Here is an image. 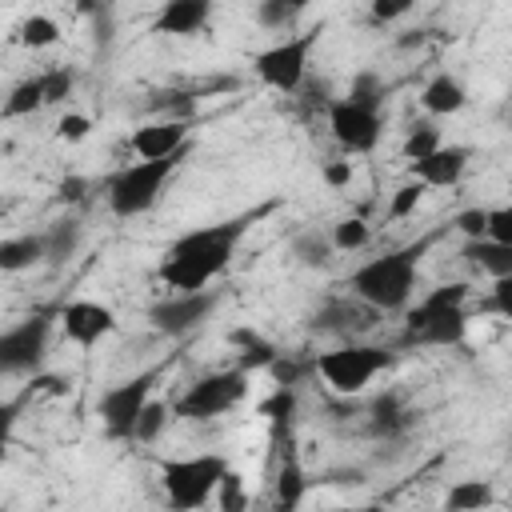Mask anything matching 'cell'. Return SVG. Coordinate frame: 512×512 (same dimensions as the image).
I'll list each match as a JSON object with an SVG mask.
<instances>
[{"label":"cell","mask_w":512,"mask_h":512,"mask_svg":"<svg viewBox=\"0 0 512 512\" xmlns=\"http://www.w3.org/2000/svg\"><path fill=\"white\" fill-rule=\"evenodd\" d=\"M244 232H248V216L184 232L168 248L164 264H160V280L172 288V296H180V292H208V284L232 264L236 244L244 240Z\"/></svg>","instance_id":"1"},{"label":"cell","mask_w":512,"mask_h":512,"mask_svg":"<svg viewBox=\"0 0 512 512\" xmlns=\"http://www.w3.org/2000/svg\"><path fill=\"white\" fill-rule=\"evenodd\" d=\"M432 236L416 240V244H404V248H392L384 256H372L368 264H360L352 276H348V288L352 296H360L364 304H372L376 312H396L408 304L412 296V284H416V268L428 252Z\"/></svg>","instance_id":"2"},{"label":"cell","mask_w":512,"mask_h":512,"mask_svg":"<svg viewBox=\"0 0 512 512\" xmlns=\"http://www.w3.org/2000/svg\"><path fill=\"white\" fill-rule=\"evenodd\" d=\"M464 296H468V284H440V288H432L408 312L404 344H416V348H448V344H460L464 332H468Z\"/></svg>","instance_id":"3"},{"label":"cell","mask_w":512,"mask_h":512,"mask_svg":"<svg viewBox=\"0 0 512 512\" xmlns=\"http://www.w3.org/2000/svg\"><path fill=\"white\" fill-rule=\"evenodd\" d=\"M228 476V460L216 452L204 456H184V460H164L160 464V488L172 512H196L216 496L220 480Z\"/></svg>","instance_id":"4"},{"label":"cell","mask_w":512,"mask_h":512,"mask_svg":"<svg viewBox=\"0 0 512 512\" xmlns=\"http://www.w3.org/2000/svg\"><path fill=\"white\" fill-rule=\"evenodd\" d=\"M180 160H184V152L164 156V160H136V164L120 168L108 180V208H112V216L132 220V216L148 212L160 200V192H164V184H168V176L176 172Z\"/></svg>","instance_id":"5"},{"label":"cell","mask_w":512,"mask_h":512,"mask_svg":"<svg viewBox=\"0 0 512 512\" xmlns=\"http://www.w3.org/2000/svg\"><path fill=\"white\" fill-rule=\"evenodd\" d=\"M392 364V348L380 344H340L332 352L316 356V372L324 376V384L336 396H356L372 384L376 372H384Z\"/></svg>","instance_id":"6"},{"label":"cell","mask_w":512,"mask_h":512,"mask_svg":"<svg viewBox=\"0 0 512 512\" xmlns=\"http://www.w3.org/2000/svg\"><path fill=\"white\" fill-rule=\"evenodd\" d=\"M244 392H248V372H240V368L208 372L184 388V396L172 404V412L184 420H212V416L236 408L244 400Z\"/></svg>","instance_id":"7"},{"label":"cell","mask_w":512,"mask_h":512,"mask_svg":"<svg viewBox=\"0 0 512 512\" xmlns=\"http://www.w3.org/2000/svg\"><path fill=\"white\" fill-rule=\"evenodd\" d=\"M316 40H320V28L300 32V36H288V40H280V44L256 52V60H252L256 76H260L268 88H276V92H296V88L304 84L308 56H312Z\"/></svg>","instance_id":"8"},{"label":"cell","mask_w":512,"mask_h":512,"mask_svg":"<svg viewBox=\"0 0 512 512\" xmlns=\"http://www.w3.org/2000/svg\"><path fill=\"white\" fill-rule=\"evenodd\" d=\"M156 376H160V368H148V372H140V376H132V380H120L116 388L104 392V400H100V420H104V432H108L112 440L136 436V420H140L144 404L152 400Z\"/></svg>","instance_id":"9"},{"label":"cell","mask_w":512,"mask_h":512,"mask_svg":"<svg viewBox=\"0 0 512 512\" xmlns=\"http://www.w3.org/2000/svg\"><path fill=\"white\" fill-rule=\"evenodd\" d=\"M48 332H52V320L44 312L20 320L16 328H8L0 336V368L8 376L16 372H36L44 364V352H48Z\"/></svg>","instance_id":"10"},{"label":"cell","mask_w":512,"mask_h":512,"mask_svg":"<svg viewBox=\"0 0 512 512\" xmlns=\"http://www.w3.org/2000/svg\"><path fill=\"white\" fill-rule=\"evenodd\" d=\"M216 300H220L216 292H180V296H164V300H156V304L148 308V324H152L160 336L180 340V336L196 332V328L212 316Z\"/></svg>","instance_id":"11"},{"label":"cell","mask_w":512,"mask_h":512,"mask_svg":"<svg viewBox=\"0 0 512 512\" xmlns=\"http://www.w3.org/2000/svg\"><path fill=\"white\" fill-rule=\"evenodd\" d=\"M384 312H376L372 304H364L360 296H336V300H324L316 312H312V332H324V336H340L348 344H356L360 332L376 328Z\"/></svg>","instance_id":"12"},{"label":"cell","mask_w":512,"mask_h":512,"mask_svg":"<svg viewBox=\"0 0 512 512\" xmlns=\"http://www.w3.org/2000/svg\"><path fill=\"white\" fill-rule=\"evenodd\" d=\"M328 128H332V136H336L340 148H348V152H372L376 140H380L384 120H380V112L360 108V104H352L344 96V100H332L328 104Z\"/></svg>","instance_id":"13"},{"label":"cell","mask_w":512,"mask_h":512,"mask_svg":"<svg viewBox=\"0 0 512 512\" xmlns=\"http://www.w3.org/2000/svg\"><path fill=\"white\" fill-rule=\"evenodd\" d=\"M60 324H64V340H72L80 348H96L116 328V316H112V308H104L96 300H72V304H64Z\"/></svg>","instance_id":"14"},{"label":"cell","mask_w":512,"mask_h":512,"mask_svg":"<svg viewBox=\"0 0 512 512\" xmlns=\"http://www.w3.org/2000/svg\"><path fill=\"white\" fill-rule=\"evenodd\" d=\"M132 152L140 160H164L188 152V120H148L132 132Z\"/></svg>","instance_id":"15"},{"label":"cell","mask_w":512,"mask_h":512,"mask_svg":"<svg viewBox=\"0 0 512 512\" xmlns=\"http://www.w3.org/2000/svg\"><path fill=\"white\" fill-rule=\"evenodd\" d=\"M468 160H472V148H464V144H444V148H436L432 156H424V160H416V164H408V168H412V180H420L424 188H452V184L464 176Z\"/></svg>","instance_id":"16"},{"label":"cell","mask_w":512,"mask_h":512,"mask_svg":"<svg viewBox=\"0 0 512 512\" xmlns=\"http://www.w3.org/2000/svg\"><path fill=\"white\" fill-rule=\"evenodd\" d=\"M212 16V4L208 0H168L160 12H156V32H168V36H192L208 24Z\"/></svg>","instance_id":"17"},{"label":"cell","mask_w":512,"mask_h":512,"mask_svg":"<svg viewBox=\"0 0 512 512\" xmlns=\"http://www.w3.org/2000/svg\"><path fill=\"white\" fill-rule=\"evenodd\" d=\"M460 256L468 260V268L492 276V280H504L512 276V244H496V240H464Z\"/></svg>","instance_id":"18"},{"label":"cell","mask_w":512,"mask_h":512,"mask_svg":"<svg viewBox=\"0 0 512 512\" xmlns=\"http://www.w3.org/2000/svg\"><path fill=\"white\" fill-rule=\"evenodd\" d=\"M420 104H424V112H432V116H452V112H460V108L468 104V88H464L456 76L436 72V76L424 84Z\"/></svg>","instance_id":"19"},{"label":"cell","mask_w":512,"mask_h":512,"mask_svg":"<svg viewBox=\"0 0 512 512\" xmlns=\"http://www.w3.org/2000/svg\"><path fill=\"white\" fill-rule=\"evenodd\" d=\"M304 468L296 460L292 448H284V460H280V472H276V496H272V512H296L300 500H304Z\"/></svg>","instance_id":"20"},{"label":"cell","mask_w":512,"mask_h":512,"mask_svg":"<svg viewBox=\"0 0 512 512\" xmlns=\"http://www.w3.org/2000/svg\"><path fill=\"white\" fill-rule=\"evenodd\" d=\"M76 248H80V220L64 216L44 228V264L48 268H64L76 256Z\"/></svg>","instance_id":"21"},{"label":"cell","mask_w":512,"mask_h":512,"mask_svg":"<svg viewBox=\"0 0 512 512\" xmlns=\"http://www.w3.org/2000/svg\"><path fill=\"white\" fill-rule=\"evenodd\" d=\"M228 340L240 348V372H268L276 360H280V352H276V344L272 340H264V336H256L252 328H236V332H228Z\"/></svg>","instance_id":"22"},{"label":"cell","mask_w":512,"mask_h":512,"mask_svg":"<svg viewBox=\"0 0 512 512\" xmlns=\"http://www.w3.org/2000/svg\"><path fill=\"white\" fill-rule=\"evenodd\" d=\"M496 500V488L488 480H456L444 496V512H488Z\"/></svg>","instance_id":"23"},{"label":"cell","mask_w":512,"mask_h":512,"mask_svg":"<svg viewBox=\"0 0 512 512\" xmlns=\"http://www.w3.org/2000/svg\"><path fill=\"white\" fill-rule=\"evenodd\" d=\"M332 252H336L332 232L304 228V232L292 236V256H296V264H304V268H328V264H332Z\"/></svg>","instance_id":"24"},{"label":"cell","mask_w":512,"mask_h":512,"mask_svg":"<svg viewBox=\"0 0 512 512\" xmlns=\"http://www.w3.org/2000/svg\"><path fill=\"white\" fill-rule=\"evenodd\" d=\"M32 264H44V232L12 236L0 244V272H24Z\"/></svg>","instance_id":"25"},{"label":"cell","mask_w":512,"mask_h":512,"mask_svg":"<svg viewBox=\"0 0 512 512\" xmlns=\"http://www.w3.org/2000/svg\"><path fill=\"white\" fill-rule=\"evenodd\" d=\"M36 108H44V80H40V76H28V80H20V84L8 92L4 116H32Z\"/></svg>","instance_id":"26"},{"label":"cell","mask_w":512,"mask_h":512,"mask_svg":"<svg viewBox=\"0 0 512 512\" xmlns=\"http://www.w3.org/2000/svg\"><path fill=\"white\" fill-rule=\"evenodd\" d=\"M436 148H444V144H440V128H436V124H428V120L412 124V132L404 136V160H408V164H416V160L432 156Z\"/></svg>","instance_id":"27"},{"label":"cell","mask_w":512,"mask_h":512,"mask_svg":"<svg viewBox=\"0 0 512 512\" xmlns=\"http://www.w3.org/2000/svg\"><path fill=\"white\" fill-rule=\"evenodd\" d=\"M296 16H300V4H288V0H260L256 4V24L272 28V32L296 24Z\"/></svg>","instance_id":"28"},{"label":"cell","mask_w":512,"mask_h":512,"mask_svg":"<svg viewBox=\"0 0 512 512\" xmlns=\"http://www.w3.org/2000/svg\"><path fill=\"white\" fill-rule=\"evenodd\" d=\"M168 404L164 400H148L144 404V412H140V420H136V436L132 440H140V444H152V440H160V432H164V424H168Z\"/></svg>","instance_id":"29"},{"label":"cell","mask_w":512,"mask_h":512,"mask_svg":"<svg viewBox=\"0 0 512 512\" xmlns=\"http://www.w3.org/2000/svg\"><path fill=\"white\" fill-rule=\"evenodd\" d=\"M56 40H60V24L52 16H28L20 24V44H28V48H48Z\"/></svg>","instance_id":"30"},{"label":"cell","mask_w":512,"mask_h":512,"mask_svg":"<svg viewBox=\"0 0 512 512\" xmlns=\"http://www.w3.org/2000/svg\"><path fill=\"white\" fill-rule=\"evenodd\" d=\"M348 100H352V104H360V108L380 112V104H384V80H380L376 72H356Z\"/></svg>","instance_id":"31"},{"label":"cell","mask_w":512,"mask_h":512,"mask_svg":"<svg viewBox=\"0 0 512 512\" xmlns=\"http://www.w3.org/2000/svg\"><path fill=\"white\" fill-rule=\"evenodd\" d=\"M332 244L336 252H356L368 244V224L360 216H348V220H336L332 224Z\"/></svg>","instance_id":"32"},{"label":"cell","mask_w":512,"mask_h":512,"mask_svg":"<svg viewBox=\"0 0 512 512\" xmlns=\"http://www.w3.org/2000/svg\"><path fill=\"white\" fill-rule=\"evenodd\" d=\"M216 504H220V512H248V488H244L240 472L228 468V476L216 488Z\"/></svg>","instance_id":"33"},{"label":"cell","mask_w":512,"mask_h":512,"mask_svg":"<svg viewBox=\"0 0 512 512\" xmlns=\"http://www.w3.org/2000/svg\"><path fill=\"white\" fill-rule=\"evenodd\" d=\"M148 104H152L156 112H172V120H192V116H196V96H188V92L164 88V92H152Z\"/></svg>","instance_id":"34"},{"label":"cell","mask_w":512,"mask_h":512,"mask_svg":"<svg viewBox=\"0 0 512 512\" xmlns=\"http://www.w3.org/2000/svg\"><path fill=\"white\" fill-rule=\"evenodd\" d=\"M408 416H412V412H400V408H396V396H384V400H376V408H372V432L392 436V432H400V428L408 424Z\"/></svg>","instance_id":"35"},{"label":"cell","mask_w":512,"mask_h":512,"mask_svg":"<svg viewBox=\"0 0 512 512\" xmlns=\"http://www.w3.org/2000/svg\"><path fill=\"white\" fill-rule=\"evenodd\" d=\"M420 200H424V184H420V180H408V184H400V188L392 192L388 216H392V220H404V216H412V212L420 208Z\"/></svg>","instance_id":"36"},{"label":"cell","mask_w":512,"mask_h":512,"mask_svg":"<svg viewBox=\"0 0 512 512\" xmlns=\"http://www.w3.org/2000/svg\"><path fill=\"white\" fill-rule=\"evenodd\" d=\"M40 80H44V104H60V100H68V96H72V84H76L72 68L40 72Z\"/></svg>","instance_id":"37"},{"label":"cell","mask_w":512,"mask_h":512,"mask_svg":"<svg viewBox=\"0 0 512 512\" xmlns=\"http://www.w3.org/2000/svg\"><path fill=\"white\" fill-rule=\"evenodd\" d=\"M452 228L464 236V240H484L488 236V208H464L452 216Z\"/></svg>","instance_id":"38"},{"label":"cell","mask_w":512,"mask_h":512,"mask_svg":"<svg viewBox=\"0 0 512 512\" xmlns=\"http://www.w3.org/2000/svg\"><path fill=\"white\" fill-rule=\"evenodd\" d=\"M488 240H496V244H512V204H504V208H488Z\"/></svg>","instance_id":"39"},{"label":"cell","mask_w":512,"mask_h":512,"mask_svg":"<svg viewBox=\"0 0 512 512\" xmlns=\"http://www.w3.org/2000/svg\"><path fill=\"white\" fill-rule=\"evenodd\" d=\"M88 128H92V120H88L84 112H64V116H60V124H56V136H60V140H68V144H76V140H84V136H88Z\"/></svg>","instance_id":"40"},{"label":"cell","mask_w":512,"mask_h":512,"mask_svg":"<svg viewBox=\"0 0 512 512\" xmlns=\"http://www.w3.org/2000/svg\"><path fill=\"white\" fill-rule=\"evenodd\" d=\"M372 20L376 24H388V20H400V16H408L412 12V0H372Z\"/></svg>","instance_id":"41"},{"label":"cell","mask_w":512,"mask_h":512,"mask_svg":"<svg viewBox=\"0 0 512 512\" xmlns=\"http://www.w3.org/2000/svg\"><path fill=\"white\" fill-rule=\"evenodd\" d=\"M488 308H492V312H500L504 320H512V276H504V280H496V284H492Z\"/></svg>","instance_id":"42"},{"label":"cell","mask_w":512,"mask_h":512,"mask_svg":"<svg viewBox=\"0 0 512 512\" xmlns=\"http://www.w3.org/2000/svg\"><path fill=\"white\" fill-rule=\"evenodd\" d=\"M320 176L328 188H344V184H352V160H328L320 168Z\"/></svg>","instance_id":"43"},{"label":"cell","mask_w":512,"mask_h":512,"mask_svg":"<svg viewBox=\"0 0 512 512\" xmlns=\"http://www.w3.org/2000/svg\"><path fill=\"white\" fill-rule=\"evenodd\" d=\"M84 192H88V180H84V176H64V180L56 184V196H60L64 204H80Z\"/></svg>","instance_id":"44"},{"label":"cell","mask_w":512,"mask_h":512,"mask_svg":"<svg viewBox=\"0 0 512 512\" xmlns=\"http://www.w3.org/2000/svg\"><path fill=\"white\" fill-rule=\"evenodd\" d=\"M268 372L276 376V384H280V388H292V384L300 380V364H296V360H288L284 352H280V360H276Z\"/></svg>","instance_id":"45"},{"label":"cell","mask_w":512,"mask_h":512,"mask_svg":"<svg viewBox=\"0 0 512 512\" xmlns=\"http://www.w3.org/2000/svg\"><path fill=\"white\" fill-rule=\"evenodd\" d=\"M336 512H380L376 504H364V508H336Z\"/></svg>","instance_id":"46"}]
</instances>
